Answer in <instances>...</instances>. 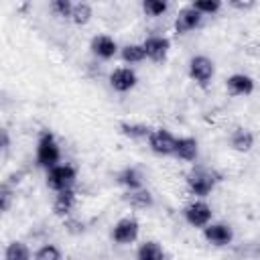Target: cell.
Here are the masks:
<instances>
[{"label": "cell", "mask_w": 260, "mask_h": 260, "mask_svg": "<svg viewBox=\"0 0 260 260\" xmlns=\"http://www.w3.org/2000/svg\"><path fill=\"white\" fill-rule=\"evenodd\" d=\"M228 91L232 95H248L254 91V79L250 75L244 73H234L232 77H228Z\"/></svg>", "instance_id": "cell-12"}, {"label": "cell", "mask_w": 260, "mask_h": 260, "mask_svg": "<svg viewBox=\"0 0 260 260\" xmlns=\"http://www.w3.org/2000/svg\"><path fill=\"white\" fill-rule=\"evenodd\" d=\"M110 85L116 91H130L136 85V73L128 67H118L110 73Z\"/></svg>", "instance_id": "cell-9"}, {"label": "cell", "mask_w": 260, "mask_h": 260, "mask_svg": "<svg viewBox=\"0 0 260 260\" xmlns=\"http://www.w3.org/2000/svg\"><path fill=\"white\" fill-rule=\"evenodd\" d=\"M4 258H6V260H32V258H30V252H28V248H26V244H22V242H12V244H8V248H6V252H4Z\"/></svg>", "instance_id": "cell-20"}, {"label": "cell", "mask_w": 260, "mask_h": 260, "mask_svg": "<svg viewBox=\"0 0 260 260\" xmlns=\"http://www.w3.org/2000/svg\"><path fill=\"white\" fill-rule=\"evenodd\" d=\"M91 51H93L98 57H102V59H112V57L116 55V51H118V45H116V41H114L112 37L100 35V37H95V39L91 41Z\"/></svg>", "instance_id": "cell-14"}, {"label": "cell", "mask_w": 260, "mask_h": 260, "mask_svg": "<svg viewBox=\"0 0 260 260\" xmlns=\"http://www.w3.org/2000/svg\"><path fill=\"white\" fill-rule=\"evenodd\" d=\"M232 146L238 152H248L254 146V134L250 130H246V128H238L232 134Z\"/></svg>", "instance_id": "cell-16"}, {"label": "cell", "mask_w": 260, "mask_h": 260, "mask_svg": "<svg viewBox=\"0 0 260 260\" xmlns=\"http://www.w3.org/2000/svg\"><path fill=\"white\" fill-rule=\"evenodd\" d=\"M219 2L217 0H197V2H193V8L199 12V14H213V12H217L219 10Z\"/></svg>", "instance_id": "cell-26"}, {"label": "cell", "mask_w": 260, "mask_h": 260, "mask_svg": "<svg viewBox=\"0 0 260 260\" xmlns=\"http://www.w3.org/2000/svg\"><path fill=\"white\" fill-rule=\"evenodd\" d=\"M162 258H165L162 248L156 242H144L136 254V260H162Z\"/></svg>", "instance_id": "cell-19"}, {"label": "cell", "mask_w": 260, "mask_h": 260, "mask_svg": "<svg viewBox=\"0 0 260 260\" xmlns=\"http://www.w3.org/2000/svg\"><path fill=\"white\" fill-rule=\"evenodd\" d=\"M142 8L148 16H160V14L167 12V2H162V0H144Z\"/></svg>", "instance_id": "cell-25"}, {"label": "cell", "mask_w": 260, "mask_h": 260, "mask_svg": "<svg viewBox=\"0 0 260 260\" xmlns=\"http://www.w3.org/2000/svg\"><path fill=\"white\" fill-rule=\"evenodd\" d=\"M144 51H146V57L148 59H152V61H162L165 57H167V53H169V47H171V43H169V39H165V37H148L144 43Z\"/></svg>", "instance_id": "cell-10"}, {"label": "cell", "mask_w": 260, "mask_h": 260, "mask_svg": "<svg viewBox=\"0 0 260 260\" xmlns=\"http://www.w3.org/2000/svg\"><path fill=\"white\" fill-rule=\"evenodd\" d=\"M201 16H203V14H199V12L193 8V4L181 8L179 14H177V20H175V30H177L179 35H185V32L197 28L199 22H201Z\"/></svg>", "instance_id": "cell-8"}, {"label": "cell", "mask_w": 260, "mask_h": 260, "mask_svg": "<svg viewBox=\"0 0 260 260\" xmlns=\"http://www.w3.org/2000/svg\"><path fill=\"white\" fill-rule=\"evenodd\" d=\"M126 203H130V207H136V209H144L148 205H152V195L144 189H136V191H128V195L124 197Z\"/></svg>", "instance_id": "cell-17"}, {"label": "cell", "mask_w": 260, "mask_h": 260, "mask_svg": "<svg viewBox=\"0 0 260 260\" xmlns=\"http://www.w3.org/2000/svg\"><path fill=\"white\" fill-rule=\"evenodd\" d=\"M59 158H61V150H59V144H57L55 136L49 130L41 132L39 142H37V165L45 167L49 171V169L57 167Z\"/></svg>", "instance_id": "cell-1"}, {"label": "cell", "mask_w": 260, "mask_h": 260, "mask_svg": "<svg viewBox=\"0 0 260 260\" xmlns=\"http://www.w3.org/2000/svg\"><path fill=\"white\" fill-rule=\"evenodd\" d=\"M215 73V67H213V61L207 59L205 55H197L189 61V77L193 81H197L199 85H207L211 81Z\"/></svg>", "instance_id": "cell-4"}, {"label": "cell", "mask_w": 260, "mask_h": 260, "mask_svg": "<svg viewBox=\"0 0 260 260\" xmlns=\"http://www.w3.org/2000/svg\"><path fill=\"white\" fill-rule=\"evenodd\" d=\"M215 181H217L215 175L211 171L203 169V167H197V169L189 171V175H187V187H189V191L193 195H199V197H207L213 191Z\"/></svg>", "instance_id": "cell-2"}, {"label": "cell", "mask_w": 260, "mask_h": 260, "mask_svg": "<svg viewBox=\"0 0 260 260\" xmlns=\"http://www.w3.org/2000/svg\"><path fill=\"white\" fill-rule=\"evenodd\" d=\"M51 10L57 14V16H71V10H73V4L69 0H53L51 2Z\"/></svg>", "instance_id": "cell-27"}, {"label": "cell", "mask_w": 260, "mask_h": 260, "mask_svg": "<svg viewBox=\"0 0 260 260\" xmlns=\"http://www.w3.org/2000/svg\"><path fill=\"white\" fill-rule=\"evenodd\" d=\"M75 207V191L73 189H63V191H57V197L53 201V211L61 217L69 215L71 209Z\"/></svg>", "instance_id": "cell-13"}, {"label": "cell", "mask_w": 260, "mask_h": 260, "mask_svg": "<svg viewBox=\"0 0 260 260\" xmlns=\"http://www.w3.org/2000/svg\"><path fill=\"white\" fill-rule=\"evenodd\" d=\"M2 148L4 150L8 148V134H6V130H2Z\"/></svg>", "instance_id": "cell-30"}, {"label": "cell", "mask_w": 260, "mask_h": 260, "mask_svg": "<svg viewBox=\"0 0 260 260\" xmlns=\"http://www.w3.org/2000/svg\"><path fill=\"white\" fill-rule=\"evenodd\" d=\"M197 140L191 138V136H183V138H177V146H175V156H179L181 160H195L197 158Z\"/></svg>", "instance_id": "cell-15"}, {"label": "cell", "mask_w": 260, "mask_h": 260, "mask_svg": "<svg viewBox=\"0 0 260 260\" xmlns=\"http://www.w3.org/2000/svg\"><path fill=\"white\" fill-rule=\"evenodd\" d=\"M232 6H236V8H250L252 2H232Z\"/></svg>", "instance_id": "cell-29"}, {"label": "cell", "mask_w": 260, "mask_h": 260, "mask_svg": "<svg viewBox=\"0 0 260 260\" xmlns=\"http://www.w3.org/2000/svg\"><path fill=\"white\" fill-rule=\"evenodd\" d=\"M203 236L213 246H225L232 242V230L223 223H209L203 228Z\"/></svg>", "instance_id": "cell-11"}, {"label": "cell", "mask_w": 260, "mask_h": 260, "mask_svg": "<svg viewBox=\"0 0 260 260\" xmlns=\"http://www.w3.org/2000/svg\"><path fill=\"white\" fill-rule=\"evenodd\" d=\"M75 169L71 165H57L53 169L47 171V185L55 191H63V189H71L73 181H75Z\"/></svg>", "instance_id": "cell-3"}, {"label": "cell", "mask_w": 260, "mask_h": 260, "mask_svg": "<svg viewBox=\"0 0 260 260\" xmlns=\"http://www.w3.org/2000/svg\"><path fill=\"white\" fill-rule=\"evenodd\" d=\"M118 183L128 187V191H136V189H142V179L138 175L136 169H124L122 173H118Z\"/></svg>", "instance_id": "cell-18"}, {"label": "cell", "mask_w": 260, "mask_h": 260, "mask_svg": "<svg viewBox=\"0 0 260 260\" xmlns=\"http://www.w3.org/2000/svg\"><path fill=\"white\" fill-rule=\"evenodd\" d=\"M185 219L195 228H205L211 221V207L205 201H193L185 207Z\"/></svg>", "instance_id": "cell-6"}, {"label": "cell", "mask_w": 260, "mask_h": 260, "mask_svg": "<svg viewBox=\"0 0 260 260\" xmlns=\"http://www.w3.org/2000/svg\"><path fill=\"white\" fill-rule=\"evenodd\" d=\"M144 57H146L144 45H126L122 49V59L126 63H140Z\"/></svg>", "instance_id": "cell-22"}, {"label": "cell", "mask_w": 260, "mask_h": 260, "mask_svg": "<svg viewBox=\"0 0 260 260\" xmlns=\"http://www.w3.org/2000/svg\"><path fill=\"white\" fill-rule=\"evenodd\" d=\"M10 201H12V191L8 189V185H2L0 187V207H2V211H8Z\"/></svg>", "instance_id": "cell-28"}, {"label": "cell", "mask_w": 260, "mask_h": 260, "mask_svg": "<svg viewBox=\"0 0 260 260\" xmlns=\"http://www.w3.org/2000/svg\"><path fill=\"white\" fill-rule=\"evenodd\" d=\"M148 144L152 148V152L156 154H175V146H177V138L165 130V128H156L150 132L148 136Z\"/></svg>", "instance_id": "cell-5"}, {"label": "cell", "mask_w": 260, "mask_h": 260, "mask_svg": "<svg viewBox=\"0 0 260 260\" xmlns=\"http://www.w3.org/2000/svg\"><path fill=\"white\" fill-rule=\"evenodd\" d=\"M75 24H87L89 18H91V6L87 2H79V4H73V10H71V16H69Z\"/></svg>", "instance_id": "cell-21"}, {"label": "cell", "mask_w": 260, "mask_h": 260, "mask_svg": "<svg viewBox=\"0 0 260 260\" xmlns=\"http://www.w3.org/2000/svg\"><path fill=\"white\" fill-rule=\"evenodd\" d=\"M32 260H61V252H59L57 246L45 244V246H41V248L35 252Z\"/></svg>", "instance_id": "cell-24"}, {"label": "cell", "mask_w": 260, "mask_h": 260, "mask_svg": "<svg viewBox=\"0 0 260 260\" xmlns=\"http://www.w3.org/2000/svg\"><path fill=\"white\" fill-rule=\"evenodd\" d=\"M138 221L136 219H132V217H122L116 225H114V230H112V238H114V242H118V244H132L136 238H138Z\"/></svg>", "instance_id": "cell-7"}, {"label": "cell", "mask_w": 260, "mask_h": 260, "mask_svg": "<svg viewBox=\"0 0 260 260\" xmlns=\"http://www.w3.org/2000/svg\"><path fill=\"white\" fill-rule=\"evenodd\" d=\"M120 130H122L124 136H130V138H144V136H150L148 126H144V124H128V122H122V124H120Z\"/></svg>", "instance_id": "cell-23"}]
</instances>
